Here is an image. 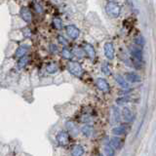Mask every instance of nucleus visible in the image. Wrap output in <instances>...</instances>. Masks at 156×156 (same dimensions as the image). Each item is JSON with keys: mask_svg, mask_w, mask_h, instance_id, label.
Returning <instances> with one entry per match:
<instances>
[{"mask_svg": "<svg viewBox=\"0 0 156 156\" xmlns=\"http://www.w3.org/2000/svg\"><path fill=\"white\" fill-rule=\"evenodd\" d=\"M105 12L109 17L118 18L120 16V14H121V7H120L118 3L110 1L105 6Z\"/></svg>", "mask_w": 156, "mask_h": 156, "instance_id": "1", "label": "nucleus"}, {"mask_svg": "<svg viewBox=\"0 0 156 156\" xmlns=\"http://www.w3.org/2000/svg\"><path fill=\"white\" fill-rule=\"evenodd\" d=\"M67 70H68L72 75L76 76L78 78L82 77L83 73H84V69H83L82 65H81L79 63L73 62V61L67 63Z\"/></svg>", "mask_w": 156, "mask_h": 156, "instance_id": "2", "label": "nucleus"}, {"mask_svg": "<svg viewBox=\"0 0 156 156\" xmlns=\"http://www.w3.org/2000/svg\"><path fill=\"white\" fill-rule=\"evenodd\" d=\"M70 141V137L67 132L65 131H61L57 135V141L59 143L60 145H63V146H65L69 143Z\"/></svg>", "mask_w": 156, "mask_h": 156, "instance_id": "3", "label": "nucleus"}, {"mask_svg": "<svg viewBox=\"0 0 156 156\" xmlns=\"http://www.w3.org/2000/svg\"><path fill=\"white\" fill-rule=\"evenodd\" d=\"M96 86L99 88V90L104 92V93H108L110 91V86H109L107 81L104 78H98L96 80Z\"/></svg>", "mask_w": 156, "mask_h": 156, "instance_id": "4", "label": "nucleus"}, {"mask_svg": "<svg viewBox=\"0 0 156 156\" xmlns=\"http://www.w3.org/2000/svg\"><path fill=\"white\" fill-rule=\"evenodd\" d=\"M104 55L108 60H113L115 55V50H114V46L111 42H106L104 46Z\"/></svg>", "mask_w": 156, "mask_h": 156, "instance_id": "5", "label": "nucleus"}, {"mask_svg": "<svg viewBox=\"0 0 156 156\" xmlns=\"http://www.w3.org/2000/svg\"><path fill=\"white\" fill-rule=\"evenodd\" d=\"M65 31H66L67 35H68L71 39H77L80 34V30L78 29L75 26H71V24L65 27Z\"/></svg>", "mask_w": 156, "mask_h": 156, "instance_id": "6", "label": "nucleus"}, {"mask_svg": "<svg viewBox=\"0 0 156 156\" xmlns=\"http://www.w3.org/2000/svg\"><path fill=\"white\" fill-rule=\"evenodd\" d=\"M20 16L24 22H26V23H30L31 20H32V14H31V12L26 8V7H23V8L21 9Z\"/></svg>", "mask_w": 156, "mask_h": 156, "instance_id": "7", "label": "nucleus"}, {"mask_svg": "<svg viewBox=\"0 0 156 156\" xmlns=\"http://www.w3.org/2000/svg\"><path fill=\"white\" fill-rule=\"evenodd\" d=\"M125 79L127 82H131V83H138V82H141V79L139 74H137L136 72H127L126 73V76H125Z\"/></svg>", "mask_w": 156, "mask_h": 156, "instance_id": "8", "label": "nucleus"}, {"mask_svg": "<svg viewBox=\"0 0 156 156\" xmlns=\"http://www.w3.org/2000/svg\"><path fill=\"white\" fill-rule=\"evenodd\" d=\"M28 50H29V46L28 45H21L15 52V57L18 59L22 58V57L26 55V53L28 52Z\"/></svg>", "mask_w": 156, "mask_h": 156, "instance_id": "9", "label": "nucleus"}, {"mask_svg": "<svg viewBox=\"0 0 156 156\" xmlns=\"http://www.w3.org/2000/svg\"><path fill=\"white\" fill-rule=\"evenodd\" d=\"M83 51L90 59H94L96 57V51L95 48L93 47V45H91L89 43H86L83 47Z\"/></svg>", "mask_w": 156, "mask_h": 156, "instance_id": "10", "label": "nucleus"}, {"mask_svg": "<svg viewBox=\"0 0 156 156\" xmlns=\"http://www.w3.org/2000/svg\"><path fill=\"white\" fill-rule=\"evenodd\" d=\"M109 145H111L114 149H120L123 146V140L120 139L119 137H113L110 139Z\"/></svg>", "mask_w": 156, "mask_h": 156, "instance_id": "11", "label": "nucleus"}, {"mask_svg": "<svg viewBox=\"0 0 156 156\" xmlns=\"http://www.w3.org/2000/svg\"><path fill=\"white\" fill-rule=\"evenodd\" d=\"M66 128H67V130H68V132H69L68 135H72V136H77L79 129H78L77 125L73 121L66 122Z\"/></svg>", "mask_w": 156, "mask_h": 156, "instance_id": "12", "label": "nucleus"}, {"mask_svg": "<svg viewBox=\"0 0 156 156\" xmlns=\"http://www.w3.org/2000/svg\"><path fill=\"white\" fill-rule=\"evenodd\" d=\"M122 116H123V119L125 120L126 122H132L133 121L134 116H133V113L129 107H124L122 109Z\"/></svg>", "mask_w": 156, "mask_h": 156, "instance_id": "13", "label": "nucleus"}, {"mask_svg": "<svg viewBox=\"0 0 156 156\" xmlns=\"http://www.w3.org/2000/svg\"><path fill=\"white\" fill-rule=\"evenodd\" d=\"M115 79H116V82L118 83V84L120 85V86H121V87L123 88V89L126 90V89H129V88H130L129 83L127 82L126 79H125V78H124L122 75H120V74H119V75H116Z\"/></svg>", "mask_w": 156, "mask_h": 156, "instance_id": "14", "label": "nucleus"}, {"mask_svg": "<svg viewBox=\"0 0 156 156\" xmlns=\"http://www.w3.org/2000/svg\"><path fill=\"white\" fill-rule=\"evenodd\" d=\"M131 52H132L133 57L137 60V61L141 62V60H143V51H141V49L134 47V48L131 49Z\"/></svg>", "mask_w": 156, "mask_h": 156, "instance_id": "15", "label": "nucleus"}, {"mask_svg": "<svg viewBox=\"0 0 156 156\" xmlns=\"http://www.w3.org/2000/svg\"><path fill=\"white\" fill-rule=\"evenodd\" d=\"M84 154V148L82 145L77 144L75 146H73L71 150V156H83Z\"/></svg>", "mask_w": 156, "mask_h": 156, "instance_id": "16", "label": "nucleus"}, {"mask_svg": "<svg viewBox=\"0 0 156 156\" xmlns=\"http://www.w3.org/2000/svg\"><path fill=\"white\" fill-rule=\"evenodd\" d=\"M127 133V129L125 126H119V127H114L112 129V134L115 135L116 137L118 136H123Z\"/></svg>", "mask_w": 156, "mask_h": 156, "instance_id": "17", "label": "nucleus"}, {"mask_svg": "<svg viewBox=\"0 0 156 156\" xmlns=\"http://www.w3.org/2000/svg\"><path fill=\"white\" fill-rule=\"evenodd\" d=\"M81 132L85 137H90L93 133V126L92 125H85L81 129Z\"/></svg>", "mask_w": 156, "mask_h": 156, "instance_id": "18", "label": "nucleus"}, {"mask_svg": "<svg viewBox=\"0 0 156 156\" xmlns=\"http://www.w3.org/2000/svg\"><path fill=\"white\" fill-rule=\"evenodd\" d=\"M58 69H59L58 65H57V63H49V65H48L47 66H46V70H47V72L50 73V74L56 73L57 71H58Z\"/></svg>", "mask_w": 156, "mask_h": 156, "instance_id": "19", "label": "nucleus"}, {"mask_svg": "<svg viewBox=\"0 0 156 156\" xmlns=\"http://www.w3.org/2000/svg\"><path fill=\"white\" fill-rule=\"evenodd\" d=\"M28 62H29V58L26 55V56H24L22 57V58H20L19 59V62H18V66L20 67V68H23V67L26 66Z\"/></svg>", "mask_w": 156, "mask_h": 156, "instance_id": "20", "label": "nucleus"}, {"mask_svg": "<svg viewBox=\"0 0 156 156\" xmlns=\"http://www.w3.org/2000/svg\"><path fill=\"white\" fill-rule=\"evenodd\" d=\"M62 56H63V58L65 59V60H71L73 55H72V52L70 51L69 49L63 48V51H62Z\"/></svg>", "mask_w": 156, "mask_h": 156, "instance_id": "21", "label": "nucleus"}, {"mask_svg": "<svg viewBox=\"0 0 156 156\" xmlns=\"http://www.w3.org/2000/svg\"><path fill=\"white\" fill-rule=\"evenodd\" d=\"M104 153L106 156H114L115 155V150L111 145L106 144L104 146Z\"/></svg>", "mask_w": 156, "mask_h": 156, "instance_id": "22", "label": "nucleus"}, {"mask_svg": "<svg viewBox=\"0 0 156 156\" xmlns=\"http://www.w3.org/2000/svg\"><path fill=\"white\" fill-rule=\"evenodd\" d=\"M72 55L76 56L77 58H83L84 55H85V53H84V51H83V49L76 47V48H74V49H73Z\"/></svg>", "mask_w": 156, "mask_h": 156, "instance_id": "23", "label": "nucleus"}, {"mask_svg": "<svg viewBox=\"0 0 156 156\" xmlns=\"http://www.w3.org/2000/svg\"><path fill=\"white\" fill-rule=\"evenodd\" d=\"M53 26H54L56 29H61V28L63 27L62 20L60 19V18H55V19L53 20Z\"/></svg>", "mask_w": 156, "mask_h": 156, "instance_id": "24", "label": "nucleus"}, {"mask_svg": "<svg viewBox=\"0 0 156 156\" xmlns=\"http://www.w3.org/2000/svg\"><path fill=\"white\" fill-rule=\"evenodd\" d=\"M135 43L138 46H143L145 43V40L143 35H138V36L135 37Z\"/></svg>", "mask_w": 156, "mask_h": 156, "instance_id": "25", "label": "nucleus"}, {"mask_svg": "<svg viewBox=\"0 0 156 156\" xmlns=\"http://www.w3.org/2000/svg\"><path fill=\"white\" fill-rule=\"evenodd\" d=\"M113 117H114L115 119V122H118L120 120V110L118 107H116V106H113Z\"/></svg>", "mask_w": 156, "mask_h": 156, "instance_id": "26", "label": "nucleus"}, {"mask_svg": "<svg viewBox=\"0 0 156 156\" xmlns=\"http://www.w3.org/2000/svg\"><path fill=\"white\" fill-rule=\"evenodd\" d=\"M102 71L104 72L105 75L110 74V69H109V66L107 65V63H104V65H102Z\"/></svg>", "mask_w": 156, "mask_h": 156, "instance_id": "27", "label": "nucleus"}, {"mask_svg": "<svg viewBox=\"0 0 156 156\" xmlns=\"http://www.w3.org/2000/svg\"><path fill=\"white\" fill-rule=\"evenodd\" d=\"M58 41L62 45H65V46H66L67 44H68V42H67V40L63 36V35H59V36H58Z\"/></svg>", "mask_w": 156, "mask_h": 156, "instance_id": "28", "label": "nucleus"}, {"mask_svg": "<svg viewBox=\"0 0 156 156\" xmlns=\"http://www.w3.org/2000/svg\"><path fill=\"white\" fill-rule=\"evenodd\" d=\"M34 7H35V10H36L37 13H43L44 12L43 7H42L40 4H38V3H36V4L34 5Z\"/></svg>", "mask_w": 156, "mask_h": 156, "instance_id": "29", "label": "nucleus"}, {"mask_svg": "<svg viewBox=\"0 0 156 156\" xmlns=\"http://www.w3.org/2000/svg\"><path fill=\"white\" fill-rule=\"evenodd\" d=\"M24 37H30L31 36V31H30V29L29 28H27V27H26V28H24Z\"/></svg>", "mask_w": 156, "mask_h": 156, "instance_id": "30", "label": "nucleus"}, {"mask_svg": "<svg viewBox=\"0 0 156 156\" xmlns=\"http://www.w3.org/2000/svg\"><path fill=\"white\" fill-rule=\"evenodd\" d=\"M51 50H52V52L53 53H58L59 52V50H58V47L57 46H55V45H51Z\"/></svg>", "mask_w": 156, "mask_h": 156, "instance_id": "31", "label": "nucleus"}, {"mask_svg": "<svg viewBox=\"0 0 156 156\" xmlns=\"http://www.w3.org/2000/svg\"><path fill=\"white\" fill-rule=\"evenodd\" d=\"M95 156H104L102 154H97V155H95Z\"/></svg>", "mask_w": 156, "mask_h": 156, "instance_id": "32", "label": "nucleus"}]
</instances>
